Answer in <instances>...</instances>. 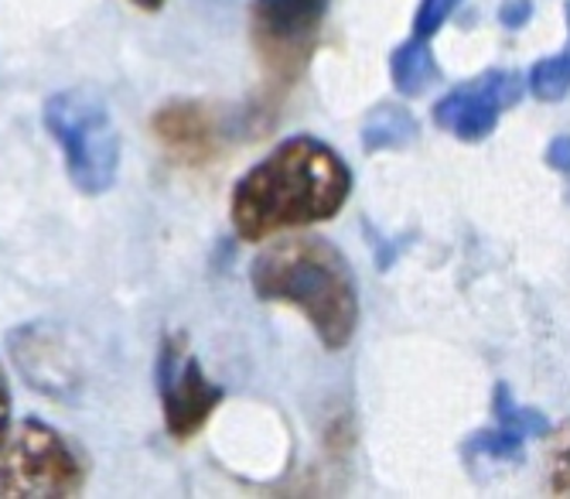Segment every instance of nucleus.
I'll return each mask as SVG.
<instances>
[{
    "label": "nucleus",
    "instance_id": "1",
    "mask_svg": "<svg viewBox=\"0 0 570 499\" xmlns=\"http://www.w3.org/2000/svg\"><path fill=\"white\" fill-rule=\"evenodd\" d=\"M352 192V175L328 144L291 137L233 188V226L256 243L274 233L332 219Z\"/></svg>",
    "mask_w": 570,
    "mask_h": 499
},
{
    "label": "nucleus",
    "instance_id": "2",
    "mask_svg": "<svg viewBox=\"0 0 570 499\" xmlns=\"http://www.w3.org/2000/svg\"><path fill=\"white\" fill-rule=\"evenodd\" d=\"M249 281L264 302L301 309L328 349H342L352 339L358 319L355 277L328 239L301 236L274 243L253 261Z\"/></svg>",
    "mask_w": 570,
    "mask_h": 499
},
{
    "label": "nucleus",
    "instance_id": "3",
    "mask_svg": "<svg viewBox=\"0 0 570 499\" xmlns=\"http://www.w3.org/2000/svg\"><path fill=\"white\" fill-rule=\"evenodd\" d=\"M45 130L59 140L66 172L86 195L110 192L120 175V130L92 89H62L45 104Z\"/></svg>",
    "mask_w": 570,
    "mask_h": 499
},
{
    "label": "nucleus",
    "instance_id": "4",
    "mask_svg": "<svg viewBox=\"0 0 570 499\" xmlns=\"http://www.w3.org/2000/svg\"><path fill=\"white\" fill-rule=\"evenodd\" d=\"M86 486V462L66 434L38 418L14 424L0 444V496L59 499Z\"/></svg>",
    "mask_w": 570,
    "mask_h": 499
},
{
    "label": "nucleus",
    "instance_id": "5",
    "mask_svg": "<svg viewBox=\"0 0 570 499\" xmlns=\"http://www.w3.org/2000/svg\"><path fill=\"white\" fill-rule=\"evenodd\" d=\"M328 0H253V41L267 72L294 82L318 41Z\"/></svg>",
    "mask_w": 570,
    "mask_h": 499
},
{
    "label": "nucleus",
    "instance_id": "6",
    "mask_svg": "<svg viewBox=\"0 0 570 499\" xmlns=\"http://www.w3.org/2000/svg\"><path fill=\"white\" fill-rule=\"evenodd\" d=\"M158 393L165 408V428L171 438L185 441L213 418L223 404V387L202 373L198 360L188 353L181 335H168L158 353Z\"/></svg>",
    "mask_w": 570,
    "mask_h": 499
},
{
    "label": "nucleus",
    "instance_id": "7",
    "mask_svg": "<svg viewBox=\"0 0 570 499\" xmlns=\"http://www.w3.org/2000/svg\"><path fill=\"white\" fill-rule=\"evenodd\" d=\"M8 349H11V360L18 363L21 376L38 393L56 397V401H66V397L79 393V387H82L79 353L59 325H51V322L18 325L8 335Z\"/></svg>",
    "mask_w": 570,
    "mask_h": 499
},
{
    "label": "nucleus",
    "instance_id": "8",
    "mask_svg": "<svg viewBox=\"0 0 570 499\" xmlns=\"http://www.w3.org/2000/svg\"><path fill=\"white\" fill-rule=\"evenodd\" d=\"M523 96V82L515 72H485L469 86H458L434 107V124L461 140H482L495 130L502 110L515 107Z\"/></svg>",
    "mask_w": 570,
    "mask_h": 499
},
{
    "label": "nucleus",
    "instance_id": "9",
    "mask_svg": "<svg viewBox=\"0 0 570 499\" xmlns=\"http://www.w3.org/2000/svg\"><path fill=\"white\" fill-rule=\"evenodd\" d=\"M154 134L185 165H205L219 151V130L213 114L198 104H188V99H175V104L154 114Z\"/></svg>",
    "mask_w": 570,
    "mask_h": 499
},
{
    "label": "nucleus",
    "instance_id": "10",
    "mask_svg": "<svg viewBox=\"0 0 570 499\" xmlns=\"http://www.w3.org/2000/svg\"><path fill=\"white\" fill-rule=\"evenodd\" d=\"M421 137V127L413 120L410 110L396 107V104H380L376 110H370L366 124H362V147L370 155L376 151H396V147H406Z\"/></svg>",
    "mask_w": 570,
    "mask_h": 499
},
{
    "label": "nucleus",
    "instance_id": "11",
    "mask_svg": "<svg viewBox=\"0 0 570 499\" xmlns=\"http://www.w3.org/2000/svg\"><path fill=\"white\" fill-rule=\"evenodd\" d=\"M390 76H393V86L406 96L424 92L438 79V62L428 48V38L413 35L410 41H403L390 59Z\"/></svg>",
    "mask_w": 570,
    "mask_h": 499
},
{
    "label": "nucleus",
    "instance_id": "12",
    "mask_svg": "<svg viewBox=\"0 0 570 499\" xmlns=\"http://www.w3.org/2000/svg\"><path fill=\"white\" fill-rule=\"evenodd\" d=\"M492 408H495L499 424L512 428L515 434H523V438H543L547 434V418L540 411H533V408H520V404H515L505 383L495 387V404Z\"/></svg>",
    "mask_w": 570,
    "mask_h": 499
},
{
    "label": "nucleus",
    "instance_id": "13",
    "mask_svg": "<svg viewBox=\"0 0 570 499\" xmlns=\"http://www.w3.org/2000/svg\"><path fill=\"white\" fill-rule=\"evenodd\" d=\"M530 89L543 104H557L570 92V56H553L533 66L530 72Z\"/></svg>",
    "mask_w": 570,
    "mask_h": 499
},
{
    "label": "nucleus",
    "instance_id": "14",
    "mask_svg": "<svg viewBox=\"0 0 570 499\" xmlns=\"http://www.w3.org/2000/svg\"><path fill=\"white\" fill-rule=\"evenodd\" d=\"M523 434H515L512 428L499 424L492 431H479L472 441H469V452H479V456H492V459H520L523 452Z\"/></svg>",
    "mask_w": 570,
    "mask_h": 499
},
{
    "label": "nucleus",
    "instance_id": "15",
    "mask_svg": "<svg viewBox=\"0 0 570 499\" xmlns=\"http://www.w3.org/2000/svg\"><path fill=\"white\" fill-rule=\"evenodd\" d=\"M550 489L557 496H570V421L550 441Z\"/></svg>",
    "mask_w": 570,
    "mask_h": 499
},
{
    "label": "nucleus",
    "instance_id": "16",
    "mask_svg": "<svg viewBox=\"0 0 570 499\" xmlns=\"http://www.w3.org/2000/svg\"><path fill=\"white\" fill-rule=\"evenodd\" d=\"M461 4V0H421L417 18H413V35L417 38H431L441 31V25L451 18V11Z\"/></svg>",
    "mask_w": 570,
    "mask_h": 499
},
{
    "label": "nucleus",
    "instance_id": "17",
    "mask_svg": "<svg viewBox=\"0 0 570 499\" xmlns=\"http://www.w3.org/2000/svg\"><path fill=\"white\" fill-rule=\"evenodd\" d=\"M530 18H533V0H502V8H499L502 28L515 31V28H523Z\"/></svg>",
    "mask_w": 570,
    "mask_h": 499
},
{
    "label": "nucleus",
    "instance_id": "18",
    "mask_svg": "<svg viewBox=\"0 0 570 499\" xmlns=\"http://www.w3.org/2000/svg\"><path fill=\"white\" fill-rule=\"evenodd\" d=\"M547 165L557 172H570V137H557L547 147Z\"/></svg>",
    "mask_w": 570,
    "mask_h": 499
},
{
    "label": "nucleus",
    "instance_id": "19",
    "mask_svg": "<svg viewBox=\"0 0 570 499\" xmlns=\"http://www.w3.org/2000/svg\"><path fill=\"white\" fill-rule=\"evenodd\" d=\"M8 424H11V390H8L4 370H0V444L8 438Z\"/></svg>",
    "mask_w": 570,
    "mask_h": 499
},
{
    "label": "nucleus",
    "instance_id": "20",
    "mask_svg": "<svg viewBox=\"0 0 570 499\" xmlns=\"http://www.w3.org/2000/svg\"><path fill=\"white\" fill-rule=\"evenodd\" d=\"M130 4H137L140 11H161L165 0H130Z\"/></svg>",
    "mask_w": 570,
    "mask_h": 499
},
{
    "label": "nucleus",
    "instance_id": "21",
    "mask_svg": "<svg viewBox=\"0 0 570 499\" xmlns=\"http://www.w3.org/2000/svg\"><path fill=\"white\" fill-rule=\"evenodd\" d=\"M567 25H570V4H567Z\"/></svg>",
    "mask_w": 570,
    "mask_h": 499
},
{
    "label": "nucleus",
    "instance_id": "22",
    "mask_svg": "<svg viewBox=\"0 0 570 499\" xmlns=\"http://www.w3.org/2000/svg\"><path fill=\"white\" fill-rule=\"evenodd\" d=\"M567 56H570V52H567Z\"/></svg>",
    "mask_w": 570,
    "mask_h": 499
}]
</instances>
